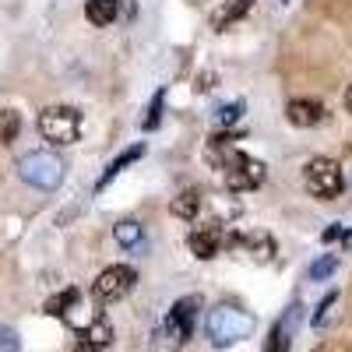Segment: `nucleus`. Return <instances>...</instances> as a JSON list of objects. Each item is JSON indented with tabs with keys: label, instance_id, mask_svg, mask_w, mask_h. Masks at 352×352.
<instances>
[{
	"label": "nucleus",
	"instance_id": "1",
	"mask_svg": "<svg viewBox=\"0 0 352 352\" xmlns=\"http://www.w3.org/2000/svg\"><path fill=\"white\" fill-rule=\"evenodd\" d=\"M204 328H208V338L215 345H232V342H243L254 335V317L236 307H215L204 317Z\"/></svg>",
	"mask_w": 352,
	"mask_h": 352
},
{
	"label": "nucleus",
	"instance_id": "2",
	"mask_svg": "<svg viewBox=\"0 0 352 352\" xmlns=\"http://www.w3.org/2000/svg\"><path fill=\"white\" fill-rule=\"evenodd\" d=\"M342 184H345V176H342V166L328 155H317L303 166V187L307 194L320 197V201H331L342 194Z\"/></svg>",
	"mask_w": 352,
	"mask_h": 352
},
{
	"label": "nucleus",
	"instance_id": "3",
	"mask_svg": "<svg viewBox=\"0 0 352 352\" xmlns=\"http://www.w3.org/2000/svg\"><path fill=\"white\" fill-rule=\"evenodd\" d=\"M18 173L25 184H32L39 190H56L64 180V162L56 159L53 152H28L21 162H18Z\"/></svg>",
	"mask_w": 352,
	"mask_h": 352
},
{
	"label": "nucleus",
	"instance_id": "4",
	"mask_svg": "<svg viewBox=\"0 0 352 352\" xmlns=\"http://www.w3.org/2000/svg\"><path fill=\"white\" fill-rule=\"evenodd\" d=\"M39 131L50 144H74L81 134V113L74 106H50L39 113Z\"/></svg>",
	"mask_w": 352,
	"mask_h": 352
},
{
	"label": "nucleus",
	"instance_id": "5",
	"mask_svg": "<svg viewBox=\"0 0 352 352\" xmlns=\"http://www.w3.org/2000/svg\"><path fill=\"white\" fill-rule=\"evenodd\" d=\"M222 173H226V187H229L232 194H240V190H254V187H261V184H264V176H268V166L232 148V152L226 155V162H222Z\"/></svg>",
	"mask_w": 352,
	"mask_h": 352
},
{
	"label": "nucleus",
	"instance_id": "6",
	"mask_svg": "<svg viewBox=\"0 0 352 352\" xmlns=\"http://www.w3.org/2000/svg\"><path fill=\"white\" fill-rule=\"evenodd\" d=\"M240 243V236H232V232H226V226L222 222H204V226H197L190 236H187V247H190V254L197 257V261H212L222 247H236Z\"/></svg>",
	"mask_w": 352,
	"mask_h": 352
},
{
	"label": "nucleus",
	"instance_id": "7",
	"mask_svg": "<svg viewBox=\"0 0 352 352\" xmlns=\"http://www.w3.org/2000/svg\"><path fill=\"white\" fill-rule=\"evenodd\" d=\"M197 310H201V296H184L176 300L169 317H166V338L169 345H187V338L194 335V320H197Z\"/></svg>",
	"mask_w": 352,
	"mask_h": 352
},
{
	"label": "nucleus",
	"instance_id": "8",
	"mask_svg": "<svg viewBox=\"0 0 352 352\" xmlns=\"http://www.w3.org/2000/svg\"><path fill=\"white\" fill-rule=\"evenodd\" d=\"M134 282H138V272L131 268V264H113V268H106V272L96 278L92 292H96V300L113 303V300H124L127 292L134 289Z\"/></svg>",
	"mask_w": 352,
	"mask_h": 352
},
{
	"label": "nucleus",
	"instance_id": "9",
	"mask_svg": "<svg viewBox=\"0 0 352 352\" xmlns=\"http://www.w3.org/2000/svg\"><path fill=\"white\" fill-rule=\"evenodd\" d=\"M285 120L292 127H317L320 120H324V106L314 102V99H292L285 106Z\"/></svg>",
	"mask_w": 352,
	"mask_h": 352
},
{
	"label": "nucleus",
	"instance_id": "10",
	"mask_svg": "<svg viewBox=\"0 0 352 352\" xmlns=\"http://www.w3.org/2000/svg\"><path fill=\"white\" fill-rule=\"evenodd\" d=\"M201 201H204V194H201L197 187H187V190H180V194L169 201V212H173L176 219H184V222H194L197 212H201Z\"/></svg>",
	"mask_w": 352,
	"mask_h": 352
},
{
	"label": "nucleus",
	"instance_id": "11",
	"mask_svg": "<svg viewBox=\"0 0 352 352\" xmlns=\"http://www.w3.org/2000/svg\"><path fill=\"white\" fill-rule=\"evenodd\" d=\"M85 18L96 28H106L120 18V0H88L85 4Z\"/></svg>",
	"mask_w": 352,
	"mask_h": 352
},
{
	"label": "nucleus",
	"instance_id": "12",
	"mask_svg": "<svg viewBox=\"0 0 352 352\" xmlns=\"http://www.w3.org/2000/svg\"><path fill=\"white\" fill-rule=\"evenodd\" d=\"M141 155H144V144H134V148H127V152H124V155H116V159H113V162H109V166H106V173H102V176H99V184H96V187H99V190H102V187H106V184H109V180H113V176H120V173H124V169H127V166H131V162H138V159H141Z\"/></svg>",
	"mask_w": 352,
	"mask_h": 352
},
{
	"label": "nucleus",
	"instance_id": "13",
	"mask_svg": "<svg viewBox=\"0 0 352 352\" xmlns=\"http://www.w3.org/2000/svg\"><path fill=\"white\" fill-rule=\"evenodd\" d=\"M78 335H81V342H92V345H109V342H113V328H109V320H106L102 314H99L88 328H81Z\"/></svg>",
	"mask_w": 352,
	"mask_h": 352
},
{
	"label": "nucleus",
	"instance_id": "14",
	"mask_svg": "<svg viewBox=\"0 0 352 352\" xmlns=\"http://www.w3.org/2000/svg\"><path fill=\"white\" fill-rule=\"evenodd\" d=\"M78 300H81L78 289H64V292H56L53 300H46V314H50V317H67Z\"/></svg>",
	"mask_w": 352,
	"mask_h": 352
},
{
	"label": "nucleus",
	"instance_id": "15",
	"mask_svg": "<svg viewBox=\"0 0 352 352\" xmlns=\"http://www.w3.org/2000/svg\"><path fill=\"white\" fill-rule=\"evenodd\" d=\"M240 247H247L254 257H264V261L275 254V243H272L268 232H247V236H240Z\"/></svg>",
	"mask_w": 352,
	"mask_h": 352
},
{
	"label": "nucleus",
	"instance_id": "16",
	"mask_svg": "<svg viewBox=\"0 0 352 352\" xmlns=\"http://www.w3.org/2000/svg\"><path fill=\"white\" fill-rule=\"evenodd\" d=\"M250 8H254V0H232V4H226V11L215 18V32H226V28H229L232 21H240Z\"/></svg>",
	"mask_w": 352,
	"mask_h": 352
},
{
	"label": "nucleus",
	"instance_id": "17",
	"mask_svg": "<svg viewBox=\"0 0 352 352\" xmlns=\"http://www.w3.org/2000/svg\"><path fill=\"white\" fill-rule=\"evenodd\" d=\"M289 349H292V328H289V320H278L268 331V352H289Z\"/></svg>",
	"mask_w": 352,
	"mask_h": 352
},
{
	"label": "nucleus",
	"instance_id": "18",
	"mask_svg": "<svg viewBox=\"0 0 352 352\" xmlns=\"http://www.w3.org/2000/svg\"><path fill=\"white\" fill-rule=\"evenodd\" d=\"M21 131V116L14 109H0V144H11Z\"/></svg>",
	"mask_w": 352,
	"mask_h": 352
},
{
	"label": "nucleus",
	"instance_id": "19",
	"mask_svg": "<svg viewBox=\"0 0 352 352\" xmlns=\"http://www.w3.org/2000/svg\"><path fill=\"white\" fill-rule=\"evenodd\" d=\"M162 106H166V92L159 88V92L152 96V102H148V109H144V120H141L144 131H155V127H159V120H162Z\"/></svg>",
	"mask_w": 352,
	"mask_h": 352
},
{
	"label": "nucleus",
	"instance_id": "20",
	"mask_svg": "<svg viewBox=\"0 0 352 352\" xmlns=\"http://www.w3.org/2000/svg\"><path fill=\"white\" fill-rule=\"evenodd\" d=\"M113 236L120 247H141V226L138 222H120L113 229Z\"/></svg>",
	"mask_w": 352,
	"mask_h": 352
},
{
	"label": "nucleus",
	"instance_id": "21",
	"mask_svg": "<svg viewBox=\"0 0 352 352\" xmlns=\"http://www.w3.org/2000/svg\"><path fill=\"white\" fill-rule=\"evenodd\" d=\"M335 268H338V257H335V254H324L320 261H314V264H310V278H314V282H324Z\"/></svg>",
	"mask_w": 352,
	"mask_h": 352
},
{
	"label": "nucleus",
	"instance_id": "22",
	"mask_svg": "<svg viewBox=\"0 0 352 352\" xmlns=\"http://www.w3.org/2000/svg\"><path fill=\"white\" fill-rule=\"evenodd\" d=\"M240 116H243V102H226V106L215 113V124H219V127H232Z\"/></svg>",
	"mask_w": 352,
	"mask_h": 352
},
{
	"label": "nucleus",
	"instance_id": "23",
	"mask_svg": "<svg viewBox=\"0 0 352 352\" xmlns=\"http://www.w3.org/2000/svg\"><path fill=\"white\" fill-rule=\"evenodd\" d=\"M18 349H21L18 331H14V328H8V324H0V352H18Z\"/></svg>",
	"mask_w": 352,
	"mask_h": 352
},
{
	"label": "nucleus",
	"instance_id": "24",
	"mask_svg": "<svg viewBox=\"0 0 352 352\" xmlns=\"http://www.w3.org/2000/svg\"><path fill=\"white\" fill-rule=\"evenodd\" d=\"M335 303H338V292H328V296H324V303H320V307H317V314H314V328H320V324H324Z\"/></svg>",
	"mask_w": 352,
	"mask_h": 352
},
{
	"label": "nucleus",
	"instance_id": "25",
	"mask_svg": "<svg viewBox=\"0 0 352 352\" xmlns=\"http://www.w3.org/2000/svg\"><path fill=\"white\" fill-rule=\"evenodd\" d=\"M74 352H106V345H92V342H78Z\"/></svg>",
	"mask_w": 352,
	"mask_h": 352
},
{
	"label": "nucleus",
	"instance_id": "26",
	"mask_svg": "<svg viewBox=\"0 0 352 352\" xmlns=\"http://www.w3.org/2000/svg\"><path fill=\"white\" fill-rule=\"evenodd\" d=\"M342 236H345V229H342V226H331V229H324V240H328V243H331V240H342Z\"/></svg>",
	"mask_w": 352,
	"mask_h": 352
},
{
	"label": "nucleus",
	"instance_id": "27",
	"mask_svg": "<svg viewBox=\"0 0 352 352\" xmlns=\"http://www.w3.org/2000/svg\"><path fill=\"white\" fill-rule=\"evenodd\" d=\"M345 109L352 113V88H349V92H345Z\"/></svg>",
	"mask_w": 352,
	"mask_h": 352
},
{
	"label": "nucleus",
	"instance_id": "28",
	"mask_svg": "<svg viewBox=\"0 0 352 352\" xmlns=\"http://www.w3.org/2000/svg\"><path fill=\"white\" fill-rule=\"evenodd\" d=\"M282 4H285V0H282Z\"/></svg>",
	"mask_w": 352,
	"mask_h": 352
}]
</instances>
